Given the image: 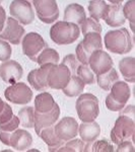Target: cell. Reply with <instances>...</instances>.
Returning <instances> with one entry per match:
<instances>
[{
  "instance_id": "e0dca14e",
  "label": "cell",
  "mask_w": 135,
  "mask_h": 152,
  "mask_svg": "<svg viewBox=\"0 0 135 152\" xmlns=\"http://www.w3.org/2000/svg\"><path fill=\"white\" fill-rule=\"evenodd\" d=\"M33 137L29 132L23 129H16L11 133L10 147L18 151H26L31 148Z\"/></svg>"
},
{
  "instance_id": "ba28073f",
  "label": "cell",
  "mask_w": 135,
  "mask_h": 152,
  "mask_svg": "<svg viewBox=\"0 0 135 152\" xmlns=\"http://www.w3.org/2000/svg\"><path fill=\"white\" fill-rule=\"evenodd\" d=\"M37 15L44 23H53L59 18V8L55 0H34Z\"/></svg>"
},
{
  "instance_id": "ee69618b",
  "label": "cell",
  "mask_w": 135,
  "mask_h": 152,
  "mask_svg": "<svg viewBox=\"0 0 135 152\" xmlns=\"http://www.w3.org/2000/svg\"><path fill=\"white\" fill-rule=\"evenodd\" d=\"M6 104H7V102H4L3 100L1 99V97H0V114H1V113L3 112V110L5 109Z\"/></svg>"
},
{
  "instance_id": "4fadbf2b",
  "label": "cell",
  "mask_w": 135,
  "mask_h": 152,
  "mask_svg": "<svg viewBox=\"0 0 135 152\" xmlns=\"http://www.w3.org/2000/svg\"><path fill=\"white\" fill-rule=\"evenodd\" d=\"M122 1H110V4H107L106 11L102 19L111 28H119L124 26L125 19L122 11Z\"/></svg>"
},
{
  "instance_id": "3957f363",
  "label": "cell",
  "mask_w": 135,
  "mask_h": 152,
  "mask_svg": "<svg viewBox=\"0 0 135 152\" xmlns=\"http://www.w3.org/2000/svg\"><path fill=\"white\" fill-rule=\"evenodd\" d=\"M75 109L80 121L83 123L92 122L99 117L100 114L99 99L92 94H81L78 95Z\"/></svg>"
},
{
  "instance_id": "30bf717a",
  "label": "cell",
  "mask_w": 135,
  "mask_h": 152,
  "mask_svg": "<svg viewBox=\"0 0 135 152\" xmlns=\"http://www.w3.org/2000/svg\"><path fill=\"white\" fill-rule=\"evenodd\" d=\"M24 35H26V31L23 26L19 24L18 21H16L14 18H6L4 28L0 33V39L7 41V43L12 45H19Z\"/></svg>"
},
{
  "instance_id": "f35d334b",
  "label": "cell",
  "mask_w": 135,
  "mask_h": 152,
  "mask_svg": "<svg viewBox=\"0 0 135 152\" xmlns=\"http://www.w3.org/2000/svg\"><path fill=\"white\" fill-rule=\"evenodd\" d=\"M12 116H13V112H12L11 107L8 104H6L5 109L0 114V125L7 123L12 118Z\"/></svg>"
},
{
  "instance_id": "277c9868",
  "label": "cell",
  "mask_w": 135,
  "mask_h": 152,
  "mask_svg": "<svg viewBox=\"0 0 135 152\" xmlns=\"http://www.w3.org/2000/svg\"><path fill=\"white\" fill-rule=\"evenodd\" d=\"M135 121L134 118L126 115H119L114 127L111 130V140L114 144H120L123 141L132 139L134 140Z\"/></svg>"
},
{
  "instance_id": "74e56055",
  "label": "cell",
  "mask_w": 135,
  "mask_h": 152,
  "mask_svg": "<svg viewBox=\"0 0 135 152\" xmlns=\"http://www.w3.org/2000/svg\"><path fill=\"white\" fill-rule=\"evenodd\" d=\"M75 53H76V55H75V57L78 60V62L80 63V64L82 65H88V61H90V56L87 55V53L83 51V49L81 47V45H80V43L77 45L76 49H75Z\"/></svg>"
},
{
  "instance_id": "44dd1931",
  "label": "cell",
  "mask_w": 135,
  "mask_h": 152,
  "mask_svg": "<svg viewBox=\"0 0 135 152\" xmlns=\"http://www.w3.org/2000/svg\"><path fill=\"white\" fill-rule=\"evenodd\" d=\"M38 136L48 145L49 151H57L65 143V141L58 138L57 135L55 134L54 126L47 127V128H44L43 130H41L40 134Z\"/></svg>"
},
{
  "instance_id": "d4e9b609",
  "label": "cell",
  "mask_w": 135,
  "mask_h": 152,
  "mask_svg": "<svg viewBox=\"0 0 135 152\" xmlns=\"http://www.w3.org/2000/svg\"><path fill=\"white\" fill-rule=\"evenodd\" d=\"M84 83L78 76H71L69 82L66 86L63 88L62 91L66 96L74 97L81 94V92L84 89Z\"/></svg>"
},
{
  "instance_id": "7bdbcfd3",
  "label": "cell",
  "mask_w": 135,
  "mask_h": 152,
  "mask_svg": "<svg viewBox=\"0 0 135 152\" xmlns=\"http://www.w3.org/2000/svg\"><path fill=\"white\" fill-rule=\"evenodd\" d=\"M6 21V12L5 9L0 5V33L2 31V29L4 28V24Z\"/></svg>"
},
{
  "instance_id": "f546056e",
  "label": "cell",
  "mask_w": 135,
  "mask_h": 152,
  "mask_svg": "<svg viewBox=\"0 0 135 152\" xmlns=\"http://www.w3.org/2000/svg\"><path fill=\"white\" fill-rule=\"evenodd\" d=\"M76 76H78V77L82 80L84 84L90 85V84H94L95 82V73L92 72L88 65L80 64L78 66V68L76 70Z\"/></svg>"
},
{
  "instance_id": "83f0119b",
  "label": "cell",
  "mask_w": 135,
  "mask_h": 152,
  "mask_svg": "<svg viewBox=\"0 0 135 152\" xmlns=\"http://www.w3.org/2000/svg\"><path fill=\"white\" fill-rule=\"evenodd\" d=\"M18 117L21 125L24 128L31 129L35 125V109L32 107H23L18 111Z\"/></svg>"
},
{
  "instance_id": "ab89813d",
  "label": "cell",
  "mask_w": 135,
  "mask_h": 152,
  "mask_svg": "<svg viewBox=\"0 0 135 152\" xmlns=\"http://www.w3.org/2000/svg\"><path fill=\"white\" fill-rule=\"evenodd\" d=\"M117 152H134V145L130 140L123 141L122 143L118 144V147L116 149Z\"/></svg>"
},
{
  "instance_id": "6da1fadb",
  "label": "cell",
  "mask_w": 135,
  "mask_h": 152,
  "mask_svg": "<svg viewBox=\"0 0 135 152\" xmlns=\"http://www.w3.org/2000/svg\"><path fill=\"white\" fill-rule=\"evenodd\" d=\"M105 46L109 52L114 54H127L133 48V41L127 28H121L108 31L104 38Z\"/></svg>"
},
{
  "instance_id": "4316f807",
  "label": "cell",
  "mask_w": 135,
  "mask_h": 152,
  "mask_svg": "<svg viewBox=\"0 0 135 152\" xmlns=\"http://www.w3.org/2000/svg\"><path fill=\"white\" fill-rule=\"evenodd\" d=\"M60 60V56L58 52L52 48H46L42 51V53L38 56L37 63L40 66L46 65V64H52L57 65Z\"/></svg>"
},
{
  "instance_id": "7c38bea8",
  "label": "cell",
  "mask_w": 135,
  "mask_h": 152,
  "mask_svg": "<svg viewBox=\"0 0 135 152\" xmlns=\"http://www.w3.org/2000/svg\"><path fill=\"white\" fill-rule=\"evenodd\" d=\"M78 123L72 117H64L56 125H54V131L58 138L63 141L73 139L78 134Z\"/></svg>"
},
{
  "instance_id": "b9f144b4",
  "label": "cell",
  "mask_w": 135,
  "mask_h": 152,
  "mask_svg": "<svg viewBox=\"0 0 135 152\" xmlns=\"http://www.w3.org/2000/svg\"><path fill=\"white\" fill-rule=\"evenodd\" d=\"M120 115H126L128 117L134 118L135 116V107L133 104L131 105H127V107H124L123 109L120 111Z\"/></svg>"
},
{
  "instance_id": "5bb4252c",
  "label": "cell",
  "mask_w": 135,
  "mask_h": 152,
  "mask_svg": "<svg viewBox=\"0 0 135 152\" xmlns=\"http://www.w3.org/2000/svg\"><path fill=\"white\" fill-rule=\"evenodd\" d=\"M23 74V69L18 62L13 60H8L0 65V77L5 83L14 84L21 79Z\"/></svg>"
},
{
  "instance_id": "484cf974",
  "label": "cell",
  "mask_w": 135,
  "mask_h": 152,
  "mask_svg": "<svg viewBox=\"0 0 135 152\" xmlns=\"http://www.w3.org/2000/svg\"><path fill=\"white\" fill-rule=\"evenodd\" d=\"M119 80V76L116 69L114 67L111 68L108 72L102 75L97 76V82L99 84V86L102 88L105 91H110L111 87L113 86L115 82H117Z\"/></svg>"
},
{
  "instance_id": "ac0fdd59",
  "label": "cell",
  "mask_w": 135,
  "mask_h": 152,
  "mask_svg": "<svg viewBox=\"0 0 135 152\" xmlns=\"http://www.w3.org/2000/svg\"><path fill=\"white\" fill-rule=\"evenodd\" d=\"M87 19L84 7L78 3H71L64 9V21L80 26Z\"/></svg>"
},
{
  "instance_id": "cb8c5ba5",
  "label": "cell",
  "mask_w": 135,
  "mask_h": 152,
  "mask_svg": "<svg viewBox=\"0 0 135 152\" xmlns=\"http://www.w3.org/2000/svg\"><path fill=\"white\" fill-rule=\"evenodd\" d=\"M55 100L49 92L43 91L38 94L35 99V111L39 113H47L53 109L55 105Z\"/></svg>"
},
{
  "instance_id": "8992f818",
  "label": "cell",
  "mask_w": 135,
  "mask_h": 152,
  "mask_svg": "<svg viewBox=\"0 0 135 152\" xmlns=\"http://www.w3.org/2000/svg\"><path fill=\"white\" fill-rule=\"evenodd\" d=\"M9 13L16 21L23 26L31 24L35 19V12L29 1L26 0H14L9 6Z\"/></svg>"
},
{
  "instance_id": "60d3db41",
  "label": "cell",
  "mask_w": 135,
  "mask_h": 152,
  "mask_svg": "<svg viewBox=\"0 0 135 152\" xmlns=\"http://www.w3.org/2000/svg\"><path fill=\"white\" fill-rule=\"evenodd\" d=\"M12 132H6L0 129V141L6 146H10V136Z\"/></svg>"
},
{
  "instance_id": "ffe728a7",
  "label": "cell",
  "mask_w": 135,
  "mask_h": 152,
  "mask_svg": "<svg viewBox=\"0 0 135 152\" xmlns=\"http://www.w3.org/2000/svg\"><path fill=\"white\" fill-rule=\"evenodd\" d=\"M78 134L84 143H92L101 134V127L97 122H85L78 126Z\"/></svg>"
},
{
  "instance_id": "f1b7e54d",
  "label": "cell",
  "mask_w": 135,
  "mask_h": 152,
  "mask_svg": "<svg viewBox=\"0 0 135 152\" xmlns=\"http://www.w3.org/2000/svg\"><path fill=\"white\" fill-rule=\"evenodd\" d=\"M107 3L103 0H90L88 2V11H90V18L99 21L103 18L106 11Z\"/></svg>"
},
{
  "instance_id": "603a6c76",
  "label": "cell",
  "mask_w": 135,
  "mask_h": 152,
  "mask_svg": "<svg viewBox=\"0 0 135 152\" xmlns=\"http://www.w3.org/2000/svg\"><path fill=\"white\" fill-rule=\"evenodd\" d=\"M119 69L126 82H135V59L125 57L119 62Z\"/></svg>"
},
{
  "instance_id": "8d00e7d4",
  "label": "cell",
  "mask_w": 135,
  "mask_h": 152,
  "mask_svg": "<svg viewBox=\"0 0 135 152\" xmlns=\"http://www.w3.org/2000/svg\"><path fill=\"white\" fill-rule=\"evenodd\" d=\"M19 125H21V122H19L18 117H16L13 115L12 118L7 122V123L0 125V129L3 130V131H6V132H13L14 130H16L18 128Z\"/></svg>"
},
{
  "instance_id": "5b68a950",
  "label": "cell",
  "mask_w": 135,
  "mask_h": 152,
  "mask_svg": "<svg viewBox=\"0 0 135 152\" xmlns=\"http://www.w3.org/2000/svg\"><path fill=\"white\" fill-rule=\"evenodd\" d=\"M21 46L23 53L33 62H37L38 56L42 53V51L48 48V44L38 33H29L24 35L21 41Z\"/></svg>"
},
{
  "instance_id": "d590c367",
  "label": "cell",
  "mask_w": 135,
  "mask_h": 152,
  "mask_svg": "<svg viewBox=\"0 0 135 152\" xmlns=\"http://www.w3.org/2000/svg\"><path fill=\"white\" fill-rule=\"evenodd\" d=\"M11 47L6 41H3L0 39V61H3V62H6V61L10 60L11 57Z\"/></svg>"
},
{
  "instance_id": "9a60e30c",
  "label": "cell",
  "mask_w": 135,
  "mask_h": 152,
  "mask_svg": "<svg viewBox=\"0 0 135 152\" xmlns=\"http://www.w3.org/2000/svg\"><path fill=\"white\" fill-rule=\"evenodd\" d=\"M60 117V107L57 104L53 107L52 110H50L47 113H39L35 111V125L34 128L37 135L40 134L41 130L47 127L54 126L57 122V120Z\"/></svg>"
},
{
  "instance_id": "8fae6325",
  "label": "cell",
  "mask_w": 135,
  "mask_h": 152,
  "mask_svg": "<svg viewBox=\"0 0 135 152\" xmlns=\"http://www.w3.org/2000/svg\"><path fill=\"white\" fill-rule=\"evenodd\" d=\"M88 66L95 75H102L114 67V62L111 56L103 50H98L90 56Z\"/></svg>"
},
{
  "instance_id": "9c48e42d",
  "label": "cell",
  "mask_w": 135,
  "mask_h": 152,
  "mask_svg": "<svg viewBox=\"0 0 135 152\" xmlns=\"http://www.w3.org/2000/svg\"><path fill=\"white\" fill-rule=\"evenodd\" d=\"M70 78L71 73L65 65H52L47 76V84L52 89L62 90L68 84Z\"/></svg>"
},
{
  "instance_id": "d6a6232c",
  "label": "cell",
  "mask_w": 135,
  "mask_h": 152,
  "mask_svg": "<svg viewBox=\"0 0 135 152\" xmlns=\"http://www.w3.org/2000/svg\"><path fill=\"white\" fill-rule=\"evenodd\" d=\"M122 11H123V15L125 19H128L130 21V26H131V29L134 31V21H135V2L133 0L131 1H127L126 3L124 4L123 8H122Z\"/></svg>"
},
{
  "instance_id": "4dcf8cb0",
  "label": "cell",
  "mask_w": 135,
  "mask_h": 152,
  "mask_svg": "<svg viewBox=\"0 0 135 152\" xmlns=\"http://www.w3.org/2000/svg\"><path fill=\"white\" fill-rule=\"evenodd\" d=\"M84 142L81 139H70L68 140L66 143L63 144L57 151L59 152H63V151H70V152H83L84 149Z\"/></svg>"
},
{
  "instance_id": "7402d4cb",
  "label": "cell",
  "mask_w": 135,
  "mask_h": 152,
  "mask_svg": "<svg viewBox=\"0 0 135 152\" xmlns=\"http://www.w3.org/2000/svg\"><path fill=\"white\" fill-rule=\"evenodd\" d=\"M82 42L80 43L81 47L85 53L88 56L92 55V52L103 49V43H102V37L100 34L97 33H90L87 35L83 36Z\"/></svg>"
},
{
  "instance_id": "e575fe53",
  "label": "cell",
  "mask_w": 135,
  "mask_h": 152,
  "mask_svg": "<svg viewBox=\"0 0 135 152\" xmlns=\"http://www.w3.org/2000/svg\"><path fill=\"white\" fill-rule=\"evenodd\" d=\"M92 151L94 152H114V147L107 140L94 141L92 144Z\"/></svg>"
},
{
  "instance_id": "d6986e66",
  "label": "cell",
  "mask_w": 135,
  "mask_h": 152,
  "mask_svg": "<svg viewBox=\"0 0 135 152\" xmlns=\"http://www.w3.org/2000/svg\"><path fill=\"white\" fill-rule=\"evenodd\" d=\"M109 96L111 97L113 100L119 104L125 105L127 102L129 100L130 96H131V91H130V87L125 81H119L115 82L113 86L110 89Z\"/></svg>"
},
{
  "instance_id": "7a4b0ae2",
  "label": "cell",
  "mask_w": 135,
  "mask_h": 152,
  "mask_svg": "<svg viewBox=\"0 0 135 152\" xmlns=\"http://www.w3.org/2000/svg\"><path fill=\"white\" fill-rule=\"evenodd\" d=\"M80 28L74 23L57 21L50 28V38L57 45H70L79 38Z\"/></svg>"
},
{
  "instance_id": "1f68e13d",
  "label": "cell",
  "mask_w": 135,
  "mask_h": 152,
  "mask_svg": "<svg viewBox=\"0 0 135 152\" xmlns=\"http://www.w3.org/2000/svg\"><path fill=\"white\" fill-rule=\"evenodd\" d=\"M81 28V31H82V35L85 36L90 33H97L100 34L102 33V26H101L100 21H97L92 18H87L83 23L80 26Z\"/></svg>"
},
{
  "instance_id": "2e32d148",
  "label": "cell",
  "mask_w": 135,
  "mask_h": 152,
  "mask_svg": "<svg viewBox=\"0 0 135 152\" xmlns=\"http://www.w3.org/2000/svg\"><path fill=\"white\" fill-rule=\"evenodd\" d=\"M52 64L40 66L38 69H34L29 73L28 81L37 91H46L49 86L47 84V76Z\"/></svg>"
},
{
  "instance_id": "836d02e7",
  "label": "cell",
  "mask_w": 135,
  "mask_h": 152,
  "mask_svg": "<svg viewBox=\"0 0 135 152\" xmlns=\"http://www.w3.org/2000/svg\"><path fill=\"white\" fill-rule=\"evenodd\" d=\"M61 64L65 65L66 67L69 69L71 76H75L76 75V70H77L78 66L80 65V63L78 62V60L76 59V57H75V55L69 54V55L65 56V57L63 58V60L61 61Z\"/></svg>"
},
{
  "instance_id": "52a82bcc",
  "label": "cell",
  "mask_w": 135,
  "mask_h": 152,
  "mask_svg": "<svg viewBox=\"0 0 135 152\" xmlns=\"http://www.w3.org/2000/svg\"><path fill=\"white\" fill-rule=\"evenodd\" d=\"M4 96L14 104H26L33 99V91L26 83L16 82L4 90Z\"/></svg>"
}]
</instances>
